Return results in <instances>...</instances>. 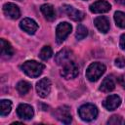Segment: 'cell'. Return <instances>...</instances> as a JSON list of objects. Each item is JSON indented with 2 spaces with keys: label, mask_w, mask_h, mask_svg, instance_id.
<instances>
[{
  "label": "cell",
  "mask_w": 125,
  "mask_h": 125,
  "mask_svg": "<svg viewBox=\"0 0 125 125\" xmlns=\"http://www.w3.org/2000/svg\"><path fill=\"white\" fill-rule=\"evenodd\" d=\"M87 34H88L87 28L84 25H82V24H78V26L76 28V34H75L76 38L78 40H81V39L85 38L87 36Z\"/></svg>",
  "instance_id": "cell-23"
},
{
  "label": "cell",
  "mask_w": 125,
  "mask_h": 125,
  "mask_svg": "<svg viewBox=\"0 0 125 125\" xmlns=\"http://www.w3.org/2000/svg\"><path fill=\"white\" fill-rule=\"evenodd\" d=\"M41 12L44 15V17L50 21H54L56 19V12H55L54 7L51 4L42 5L41 6Z\"/></svg>",
  "instance_id": "cell-17"
},
{
  "label": "cell",
  "mask_w": 125,
  "mask_h": 125,
  "mask_svg": "<svg viewBox=\"0 0 125 125\" xmlns=\"http://www.w3.org/2000/svg\"><path fill=\"white\" fill-rule=\"evenodd\" d=\"M3 12L7 17H9L10 19H13V20H17L21 16V11H20L19 7L13 3H6L3 6Z\"/></svg>",
  "instance_id": "cell-10"
},
{
  "label": "cell",
  "mask_w": 125,
  "mask_h": 125,
  "mask_svg": "<svg viewBox=\"0 0 125 125\" xmlns=\"http://www.w3.org/2000/svg\"><path fill=\"white\" fill-rule=\"evenodd\" d=\"M51 81L49 78L44 77L36 83V91L41 98H46L51 92Z\"/></svg>",
  "instance_id": "cell-6"
},
{
  "label": "cell",
  "mask_w": 125,
  "mask_h": 125,
  "mask_svg": "<svg viewBox=\"0 0 125 125\" xmlns=\"http://www.w3.org/2000/svg\"><path fill=\"white\" fill-rule=\"evenodd\" d=\"M72 26L68 22H61L56 28V39L58 43H62L71 32Z\"/></svg>",
  "instance_id": "cell-5"
},
{
  "label": "cell",
  "mask_w": 125,
  "mask_h": 125,
  "mask_svg": "<svg viewBox=\"0 0 125 125\" xmlns=\"http://www.w3.org/2000/svg\"><path fill=\"white\" fill-rule=\"evenodd\" d=\"M63 10L65 12V14L73 21H80L84 19V13L79 11V10H76L75 8H73L72 6H69V5H64L63 6Z\"/></svg>",
  "instance_id": "cell-13"
},
{
  "label": "cell",
  "mask_w": 125,
  "mask_h": 125,
  "mask_svg": "<svg viewBox=\"0 0 125 125\" xmlns=\"http://www.w3.org/2000/svg\"><path fill=\"white\" fill-rule=\"evenodd\" d=\"M105 71V65L103 64L102 62H92L87 70H86V77L94 82V81H97Z\"/></svg>",
  "instance_id": "cell-2"
},
{
  "label": "cell",
  "mask_w": 125,
  "mask_h": 125,
  "mask_svg": "<svg viewBox=\"0 0 125 125\" xmlns=\"http://www.w3.org/2000/svg\"><path fill=\"white\" fill-rule=\"evenodd\" d=\"M115 1L120 3V4H122V5H125V0H115Z\"/></svg>",
  "instance_id": "cell-28"
},
{
  "label": "cell",
  "mask_w": 125,
  "mask_h": 125,
  "mask_svg": "<svg viewBox=\"0 0 125 125\" xmlns=\"http://www.w3.org/2000/svg\"><path fill=\"white\" fill-rule=\"evenodd\" d=\"M114 21L116 22V25L121 28H125V13L120 11L116 12L114 14Z\"/></svg>",
  "instance_id": "cell-21"
},
{
  "label": "cell",
  "mask_w": 125,
  "mask_h": 125,
  "mask_svg": "<svg viewBox=\"0 0 125 125\" xmlns=\"http://www.w3.org/2000/svg\"><path fill=\"white\" fill-rule=\"evenodd\" d=\"M20 27L28 34H34L35 31L38 29V24L36 23L35 21H33L29 18H25L21 21Z\"/></svg>",
  "instance_id": "cell-11"
},
{
  "label": "cell",
  "mask_w": 125,
  "mask_h": 125,
  "mask_svg": "<svg viewBox=\"0 0 125 125\" xmlns=\"http://www.w3.org/2000/svg\"><path fill=\"white\" fill-rule=\"evenodd\" d=\"M79 116L84 121H92L98 116V109L96 105L92 104H85L78 109Z\"/></svg>",
  "instance_id": "cell-3"
},
{
  "label": "cell",
  "mask_w": 125,
  "mask_h": 125,
  "mask_svg": "<svg viewBox=\"0 0 125 125\" xmlns=\"http://www.w3.org/2000/svg\"><path fill=\"white\" fill-rule=\"evenodd\" d=\"M114 88H115L114 79L112 78V76H107L103 80L101 87H100V90L102 92L108 93V92H111L112 90H114Z\"/></svg>",
  "instance_id": "cell-16"
},
{
  "label": "cell",
  "mask_w": 125,
  "mask_h": 125,
  "mask_svg": "<svg viewBox=\"0 0 125 125\" xmlns=\"http://www.w3.org/2000/svg\"><path fill=\"white\" fill-rule=\"evenodd\" d=\"M52 55H53V51H52V48H51L50 46H44V47L41 49L40 53H39V57H40V59L43 60V61L49 60V59L52 57Z\"/></svg>",
  "instance_id": "cell-22"
},
{
  "label": "cell",
  "mask_w": 125,
  "mask_h": 125,
  "mask_svg": "<svg viewBox=\"0 0 125 125\" xmlns=\"http://www.w3.org/2000/svg\"><path fill=\"white\" fill-rule=\"evenodd\" d=\"M17 113H18L20 118L25 119V120H28V119L32 118L33 115H34V111H33L32 106L29 105V104H20L17 108Z\"/></svg>",
  "instance_id": "cell-9"
},
{
  "label": "cell",
  "mask_w": 125,
  "mask_h": 125,
  "mask_svg": "<svg viewBox=\"0 0 125 125\" xmlns=\"http://www.w3.org/2000/svg\"><path fill=\"white\" fill-rule=\"evenodd\" d=\"M78 72H79L78 65L75 62L69 61L63 64L61 70V75L65 79H72L78 75Z\"/></svg>",
  "instance_id": "cell-4"
},
{
  "label": "cell",
  "mask_w": 125,
  "mask_h": 125,
  "mask_svg": "<svg viewBox=\"0 0 125 125\" xmlns=\"http://www.w3.org/2000/svg\"><path fill=\"white\" fill-rule=\"evenodd\" d=\"M12 109V103L9 100H2L0 102V114L1 116L8 115Z\"/></svg>",
  "instance_id": "cell-19"
},
{
  "label": "cell",
  "mask_w": 125,
  "mask_h": 125,
  "mask_svg": "<svg viewBox=\"0 0 125 125\" xmlns=\"http://www.w3.org/2000/svg\"><path fill=\"white\" fill-rule=\"evenodd\" d=\"M30 88H31V85L24 80H21L17 84V90L21 95H25L26 93H28Z\"/></svg>",
  "instance_id": "cell-20"
},
{
  "label": "cell",
  "mask_w": 125,
  "mask_h": 125,
  "mask_svg": "<svg viewBox=\"0 0 125 125\" xmlns=\"http://www.w3.org/2000/svg\"><path fill=\"white\" fill-rule=\"evenodd\" d=\"M94 23L96 27L103 33H106L109 30V21L106 17H104V16L97 17L94 20Z\"/></svg>",
  "instance_id": "cell-15"
},
{
  "label": "cell",
  "mask_w": 125,
  "mask_h": 125,
  "mask_svg": "<svg viewBox=\"0 0 125 125\" xmlns=\"http://www.w3.org/2000/svg\"><path fill=\"white\" fill-rule=\"evenodd\" d=\"M0 44H1V55L3 58H10L13 56L14 54V50L13 47L11 46V44L6 41L5 39H1L0 40Z\"/></svg>",
  "instance_id": "cell-18"
},
{
  "label": "cell",
  "mask_w": 125,
  "mask_h": 125,
  "mask_svg": "<svg viewBox=\"0 0 125 125\" xmlns=\"http://www.w3.org/2000/svg\"><path fill=\"white\" fill-rule=\"evenodd\" d=\"M122 123V119L120 116L118 115H113L111 116L108 121H107V124H114V125H117V124H121Z\"/></svg>",
  "instance_id": "cell-24"
},
{
  "label": "cell",
  "mask_w": 125,
  "mask_h": 125,
  "mask_svg": "<svg viewBox=\"0 0 125 125\" xmlns=\"http://www.w3.org/2000/svg\"><path fill=\"white\" fill-rule=\"evenodd\" d=\"M115 65H116L117 67H120V68L124 67V66H125V59L122 58V57L117 58V59L115 60Z\"/></svg>",
  "instance_id": "cell-25"
},
{
  "label": "cell",
  "mask_w": 125,
  "mask_h": 125,
  "mask_svg": "<svg viewBox=\"0 0 125 125\" xmlns=\"http://www.w3.org/2000/svg\"><path fill=\"white\" fill-rule=\"evenodd\" d=\"M121 104V99L117 95H109L104 101V106L107 110H114L116 109Z\"/></svg>",
  "instance_id": "cell-12"
},
{
  "label": "cell",
  "mask_w": 125,
  "mask_h": 125,
  "mask_svg": "<svg viewBox=\"0 0 125 125\" xmlns=\"http://www.w3.org/2000/svg\"><path fill=\"white\" fill-rule=\"evenodd\" d=\"M71 57H72V52L67 48H63L59 53H57L55 57V61L58 64H64L70 61Z\"/></svg>",
  "instance_id": "cell-14"
},
{
  "label": "cell",
  "mask_w": 125,
  "mask_h": 125,
  "mask_svg": "<svg viewBox=\"0 0 125 125\" xmlns=\"http://www.w3.org/2000/svg\"><path fill=\"white\" fill-rule=\"evenodd\" d=\"M22 71L29 77H38L43 69L45 68V65L36 62V61H26L21 64Z\"/></svg>",
  "instance_id": "cell-1"
},
{
  "label": "cell",
  "mask_w": 125,
  "mask_h": 125,
  "mask_svg": "<svg viewBox=\"0 0 125 125\" xmlns=\"http://www.w3.org/2000/svg\"><path fill=\"white\" fill-rule=\"evenodd\" d=\"M110 4L105 0H97L90 6V11L95 14L106 13L110 10Z\"/></svg>",
  "instance_id": "cell-8"
},
{
  "label": "cell",
  "mask_w": 125,
  "mask_h": 125,
  "mask_svg": "<svg viewBox=\"0 0 125 125\" xmlns=\"http://www.w3.org/2000/svg\"><path fill=\"white\" fill-rule=\"evenodd\" d=\"M120 48L123 51H125V33L122 34L120 37Z\"/></svg>",
  "instance_id": "cell-27"
},
{
  "label": "cell",
  "mask_w": 125,
  "mask_h": 125,
  "mask_svg": "<svg viewBox=\"0 0 125 125\" xmlns=\"http://www.w3.org/2000/svg\"><path fill=\"white\" fill-rule=\"evenodd\" d=\"M18 1H21V0H18Z\"/></svg>",
  "instance_id": "cell-29"
},
{
  "label": "cell",
  "mask_w": 125,
  "mask_h": 125,
  "mask_svg": "<svg viewBox=\"0 0 125 125\" xmlns=\"http://www.w3.org/2000/svg\"><path fill=\"white\" fill-rule=\"evenodd\" d=\"M118 83L125 89V74H122L118 77Z\"/></svg>",
  "instance_id": "cell-26"
},
{
  "label": "cell",
  "mask_w": 125,
  "mask_h": 125,
  "mask_svg": "<svg viewBox=\"0 0 125 125\" xmlns=\"http://www.w3.org/2000/svg\"><path fill=\"white\" fill-rule=\"evenodd\" d=\"M54 115L56 116V118L59 121H61L62 123H64V124H69L71 122V120H72L69 108L67 106H65V105L58 107L56 109V111L54 112Z\"/></svg>",
  "instance_id": "cell-7"
}]
</instances>
